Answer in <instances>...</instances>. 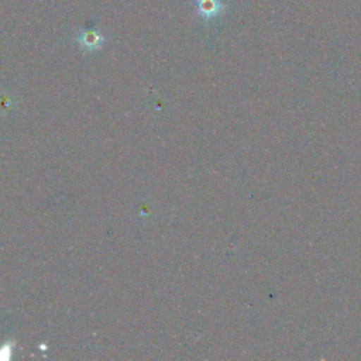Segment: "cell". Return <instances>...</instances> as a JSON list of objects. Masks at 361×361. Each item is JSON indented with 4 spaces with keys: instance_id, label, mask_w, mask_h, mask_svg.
<instances>
[{
    "instance_id": "cell-2",
    "label": "cell",
    "mask_w": 361,
    "mask_h": 361,
    "mask_svg": "<svg viewBox=\"0 0 361 361\" xmlns=\"http://www.w3.org/2000/svg\"><path fill=\"white\" fill-rule=\"evenodd\" d=\"M78 44L86 49V51H96L99 49L103 42H104V37L100 31L97 30H85L78 35Z\"/></svg>"
},
{
    "instance_id": "cell-1",
    "label": "cell",
    "mask_w": 361,
    "mask_h": 361,
    "mask_svg": "<svg viewBox=\"0 0 361 361\" xmlns=\"http://www.w3.org/2000/svg\"><path fill=\"white\" fill-rule=\"evenodd\" d=\"M196 14L204 20H213L223 14L226 6L221 0H193Z\"/></svg>"
}]
</instances>
